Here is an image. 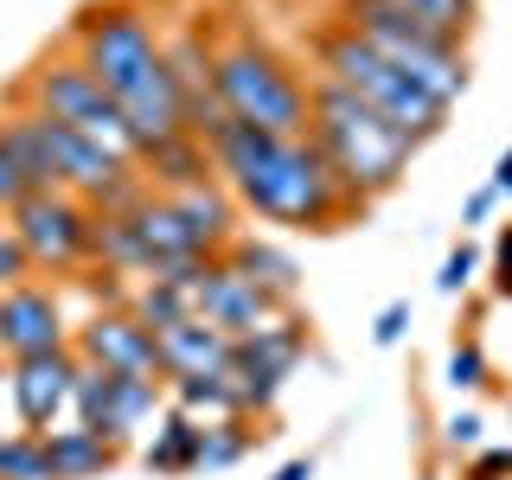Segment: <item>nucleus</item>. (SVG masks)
Instances as JSON below:
<instances>
[{
	"label": "nucleus",
	"instance_id": "f257e3e1",
	"mask_svg": "<svg viewBox=\"0 0 512 480\" xmlns=\"http://www.w3.org/2000/svg\"><path fill=\"white\" fill-rule=\"evenodd\" d=\"M212 167L250 218L282 224V231H340L365 212V199L327 167V154L308 135H269V128L231 122L212 141Z\"/></svg>",
	"mask_w": 512,
	"mask_h": 480
},
{
	"label": "nucleus",
	"instance_id": "f03ea898",
	"mask_svg": "<svg viewBox=\"0 0 512 480\" xmlns=\"http://www.w3.org/2000/svg\"><path fill=\"white\" fill-rule=\"evenodd\" d=\"M71 45L77 58L96 71V84L116 96V109L128 116L141 148L180 135V90H173L167 52H160V26L148 13V0H90L71 20Z\"/></svg>",
	"mask_w": 512,
	"mask_h": 480
},
{
	"label": "nucleus",
	"instance_id": "7ed1b4c3",
	"mask_svg": "<svg viewBox=\"0 0 512 480\" xmlns=\"http://www.w3.org/2000/svg\"><path fill=\"white\" fill-rule=\"evenodd\" d=\"M308 141L327 154V167L340 173L365 205L404 186L410 160L423 148V141H410L397 122H384L372 103H359L352 90L327 84V77H308Z\"/></svg>",
	"mask_w": 512,
	"mask_h": 480
},
{
	"label": "nucleus",
	"instance_id": "20e7f679",
	"mask_svg": "<svg viewBox=\"0 0 512 480\" xmlns=\"http://www.w3.org/2000/svg\"><path fill=\"white\" fill-rule=\"evenodd\" d=\"M212 90L231 122L269 128V135H308V77L263 32L231 26L212 45Z\"/></svg>",
	"mask_w": 512,
	"mask_h": 480
},
{
	"label": "nucleus",
	"instance_id": "39448f33",
	"mask_svg": "<svg viewBox=\"0 0 512 480\" xmlns=\"http://www.w3.org/2000/svg\"><path fill=\"white\" fill-rule=\"evenodd\" d=\"M333 26H346L378 58H391L429 103L455 109L468 96V52H461V39H442V32H429L423 20L384 7V0H333Z\"/></svg>",
	"mask_w": 512,
	"mask_h": 480
},
{
	"label": "nucleus",
	"instance_id": "423d86ee",
	"mask_svg": "<svg viewBox=\"0 0 512 480\" xmlns=\"http://www.w3.org/2000/svg\"><path fill=\"white\" fill-rule=\"evenodd\" d=\"M308 52H314V77H327V84H340L352 90L359 103H372L384 122H397L410 141H436L442 128H448V109L442 103H429L423 90L410 84L404 71H397L391 58H378L365 39H352L346 26H314L308 32Z\"/></svg>",
	"mask_w": 512,
	"mask_h": 480
},
{
	"label": "nucleus",
	"instance_id": "0eeeda50",
	"mask_svg": "<svg viewBox=\"0 0 512 480\" xmlns=\"http://www.w3.org/2000/svg\"><path fill=\"white\" fill-rule=\"evenodd\" d=\"M13 96H20L26 109H39L45 122H64V128H77V135H90L103 154L128 160V167L141 160V141H135V128H128V116L116 109V96L96 84V71L71 52V45L32 58V71L20 77Z\"/></svg>",
	"mask_w": 512,
	"mask_h": 480
},
{
	"label": "nucleus",
	"instance_id": "6e6552de",
	"mask_svg": "<svg viewBox=\"0 0 512 480\" xmlns=\"http://www.w3.org/2000/svg\"><path fill=\"white\" fill-rule=\"evenodd\" d=\"M7 224L20 231V244L32 256V276L58 282V276H77L90 263V205L71 199V192H26L7 212Z\"/></svg>",
	"mask_w": 512,
	"mask_h": 480
},
{
	"label": "nucleus",
	"instance_id": "1a4fd4ad",
	"mask_svg": "<svg viewBox=\"0 0 512 480\" xmlns=\"http://www.w3.org/2000/svg\"><path fill=\"white\" fill-rule=\"evenodd\" d=\"M308 359V320H301L295 308L276 314L269 327L244 333V340H231V384L237 397H244V416H269L282 397L288 372Z\"/></svg>",
	"mask_w": 512,
	"mask_h": 480
},
{
	"label": "nucleus",
	"instance_id": "9d476101",
	"mask_svg": "<svg viewBox=\"0 0 512 480\" xmlns=\"http://www.w3.org/2000/svg\"><path fill=\"white\" fill-rule=\"evenodd\" d=\"M212 20L205 13H186L180 32L173 39H160V52H167V71H173V90H180V122L186 135H199L205 148L231 128V116H224L218 90H212Z\"/></svg>",
	"mask_w": 512,
	"mask_h": 480
},
{
	"label": "nucleus",
	"instance_id": "9b49d317",
	"mask_svg": "<svg viewBox=\"0 0 512 480\" xmlns=\"http://www.w3.org/2000/svg\"><path fill=\"white\" fill-rule=\"evenodd\" d=\"M77 320L64 314L58 282L32 276L20 288H0V359H39V352H64Z\"/></svg>",
	"mask_w": 512,
	"mask_h": 480
},
{
	"label": "nucleus",
	"instance_id": "f8f14e48",
	"mask_svg": "<svg viewBox=\"0 0 512 480\" xmlns=\"http://www.w3.org/2000/svg\"><path fill=\"white\" fill-rule=\"evenodd\" d=\"M192 314L205 320V327H218V333H231V340H244V333L256 327H269L276 314H288L276 295H263L244 269L231 263V256H212L205 263V276L192 282Z\"/></svg>",
	"mask_w": 512,
	"mask_h": 480
},
{
	"label": "nucleus",
	"instance_id": "ddd939ff",
	"mask_svg": "<svg viewBox=\"0 0 512 480\" xmlns=\"http://www.w3.org/2000/svg\"><path fill=\"white\" fill-rule=\"evenodd\" d=\"M71 378H77V352H39V359H13L7 365V397L13 416L32 436H52V429L71 416Z\"/></svg>",
	"mask_w": 512,
	"mask_h": 480
},
{
	"label": "nucleus",
	"instance_id": "4468645a",
	"mask_svg": "<svg viewBox=\"0 0 512 480\" xmlns=\"http://www.w3.org/2000/svg\"><path fill=\"white\" fill-rule=\"evenodd\" d=\"M71 352L84 365H103V372H141V378H160V346L154 333L141 327L128 308H109V314H84L71 327ZM167 384V378H160Z\"/></svg>",
	"mask_w": 512,
	"mask_h": 480
},
{
	"label": "nucleus",
	"instance_id": "2eb2a0df",
	"mask_svg": "<svg viewBox=\"0 0 512 480\" xmlns=\"http://www.w3.org/2000/svg\"><path fill=\"white\" fill-rule=\"evenodd\" d=\"M154 346H160V378H218V372H231V333H218V327H205L199 314L180 320V327H167V333H154Z\"/></svg>",
	"mask_w": 512,
	"mask_h": 480
},
{
	"label": "nucleus",
	"instance_id": "dca6fc26",
	"mask_svg": "<svg viewBox=\"0 0 512 480\" xmlns=\"http://www.w3.org/2000/svg\"><path fill=\"white\" fill-rule=\"evenodd\" d=\"M128 224H135V237L148 244L154 256V269H173V263H205V250H199V237H192V224L180 218V205L167 199V192H148V199L128 212ZM148 269V276H154ZM141 276V282H148Z\"/></svg>",
	"mask_w": 512,
	"mask_h": 480
},
{
	"label": "nucleus",
	"instance_id": "f3484780",
	"mask_svg": "<svg viewBox=\"0 0 512 480\" xmlns=\"http://www.w3.org/2000/svg\"><path fill=\"white\" fill-rule=\"evenodd\" d=\"M160 410H167V384H160V378L109 372V404H103V423H96V436H109L116 448H128L148 423H160Z\"/></svg>",
	"mask_w": 512,
	"mask_h": 480
},
{
	"label": "nucleus",
	"instance_id": "a211bd4d",
	"mask_svg": "<svg viewBox=\"0 0 512 480\" xmlns=\"http://www.w3.org/2000/svg\"><path fill=\"white\" fill-rule=\"evenodd\" d=\"M173 205H180V218L192 224V237H199L205 256H224L237 244V218H244V205L231 199V186L224 180H205V186H186V192H167Z\"/></svg>",
	"mask_w": 512,
	"mask_h": 480
},
{
	"label": "nucleus",
	"instance_id": "6ab92c4d",
	"mask_svg": "<svg viewBox=\"0 0 512 480\" xmlns=\"http://www.w3.org/2000/svg\"><path fill=\"white\" fill-rule=\"evenodd\" d=\"M141 173H148V186L154 192H186V186H205V180H218V167H212V148H205L199 135H167V141H154V148H141L135 160Z\"/></svg>",
	"mask_w": 512,
	"mask_h": 480
},
{
	"label": "nucleus",
	"instance_id": "aec40b11",
	"mask_svg": "<svg viewBox=\"0 0 512 480\" xmlns=\"http://www.w3.org/2000/svg\"><path fill=\"white\" fill-rule=\"evenodd\" d=\"M45 461H52V480H103L122 461V448L84 423H58L45 436Z\"/></svg>",
	"mask_w": 512,
	"mask_h": 480
},
{
	"label": "nucleus",
	"instance_id": "412c9836",
	"mask_svg": "<svg viewBox=\"0 0 512 480\" xmlns=\"http://www.w3.org/2000/svg\"><path fill=\"white\" fill-rule=\"evenodd\" d=\"M224 256H231V263L244 269L256 288H263V295H276L282 308H295V295H301V263L276 244V237H250V231H237V244L224 250Z\"/></svg>",
	"mask_w": 512,
	"mask_h": 480
},
{
	"label": "nucleus",
	"instance_id": "4be33fe9",
	"mask_svg": "<svg viewBox=\"0 0 512 480\" xmlns=\"http://www.w3.org/2000/svg\"><path fill=\"white\" fill-rule=\"evenodd\" d=\"M199 436H205V423H199V416H186V410H160L154 442H141V468L160 474V480L199 474Z\"/></svg>",
	"mask_w": 512,
	"mask_h": 480
},
{
	"label": "nucleus",
	"instance_id": "5701e85b",
	"mask_svg": "<svg viewBox=\"0 0 512 480\" xmlns=\"http://www.w3.org/2000/svg\"><path fill=\"white\" fill-rule=\"evenodd\" d=\"M90 263L96 269H116V276H148L154 256H148V244L135 237V224H128V218H96L90 212Z\"/></svg>",
	"mask_w": 512,
	"mask_h": 480
},
{
	"label": "nucleus",
	"instance_id": "b1692460",
	"mask_svg": "<svg viewBox=\"0 0 512 480\" xmlns=\"http://www.w3.org/2000/svg\"><path fill=\"white\" fill-rule=\"evenodd\" d=\"M167 404H173V410H186V416H199V423H218V416H244V397H237L231 372H218V378H173V384H167Z\"/></svg>",
	"mask_w": 512,
	"mask_h": 480
},
{
	"label": "nucleus",
	"instance_id": "393cba45",
	"mask_svg": "<svg viewBox=\"0 0 512 480\" xmlns=\"http://www.w3.org/2000/svg\"><path fill=\"white\" fill-rule=\"evenodd\" d=\"M256 442H263L256 416H218V423H205V436H199V468H237Z\"/></svg>",
	"mask_w": 512,
	"mask_h": 480
},
{
	"label": "nucleus",
	"instance_id": "a878e982",
	"mask_svg": "<svg viewBox=\"0 0 512 480\" xmlns=\"http://www.w3.org/2000/svg\"><path fill=\"white\" fill-rule=\"evenodd\" d=\"M128 314L148 333H167V327H180V320H192V301H186V288H173V282H135L128 288Z\"/></svg>",
	"mask_w": 512,
	"mask_h": 480
},
{
	"label": "nucleus",
	"instance_id": "bb28decb",
	"mask_svg": "<svg viewBox=\"0 0 512 480\" xmlns=\"http://www.w3.org/2000/svg\"><path fill=\"white\" fill-rule=\"evenodd\" d=\"M384 7H397V13H410V20H423L429 32H442V39L468 45V26H474L480 0H384Z\"/></svg>",
	"mask_w": 512,
	"mask_h": 480
},
{
	"label": "nucleus",
	"instance_id": "cd10ccee",
	"mask_svg": "<svg viewBox=\"0 0 512 480\" xmlns=\"http://www.w3.org/2000/svg\"><path fill=\"white\" fill-rule=\"evenodd\" d=\"M0 480H52L45 436H32V429H0Z\"/></svg>",
	"mask_w": 512,
	"mask_h": 480
},
{
	"label": "nucleus",
	"instance_id": "c85d7f7f",
	"mask_svg": "<svg viewBox=\"0 0 512 480\" xmlns=\"http://www.w3.org/2000/svg\"><path fill=\"white\" fill-rule=\"evenodd\" d=\"M442 384L455 397H474V391H487L493 372H487V346L474 340V333H461L455 346H448V359H442Z\"/></svg>",
	"mask_w": 512,
	"mask_h": 480
},
{
	"label": "nucleus",
	"instance_id": "c756f323",
	"mask_svg": "<svg viewBox=\"0 0 512 480\" xmlns=\"http://www.w3.org/2000/svg\"><path fill=\"white\" fill-rule=\"evenodd\" d=\"M474 276H480V244H468V237H461V244L442 256L436 288H442V295H461V288H474Z\"/></svg>",
	"mask_w": 512,
	"mask_h": 480
},
{
	"label": "nucleus",
	"instance_id": "7c9ffc66",
	"mask_svg": "<svg viewBox=\"0 0 512 480\" xmlns=\"http://www.w3.org/2000/svg\"><path fill=\"white\" fill-rule=\"evenodd\" d=\"M20 282H32V256L20 244V231L7 224V212H0V288H20Z\"/></svg>",
	"mask_w": 512,
	"mask_h": 480
},
{
	"label": "nucleus",
	"instance_id": "2f4dec72",
	"mask_svg": "<svg viewBox=\"0 0 512 480\" xmlns=\"http://www.w3.org/2000/svg\"><path fill=\"white\" fill-rule=\"evenodd\" d=\"M442 442L455 448V455L487 448V423H480V410H448V416H442Z\"/></svg>",
	"mask_w": 512,
	"mask_h": 480
},
{
	"label": "nucleus",
	"instance_id": "473e14b6",
	"mask_svg": "<svg viewBox=\"0 0 512 480\" xmlns=\"http://www.w3.org/2000/svg\"><path fill=\"white\" fill-rule=\"evenodd\" d=\"M404 333H410V301H384L372 320V346H397Z\"/></svg>",
	"mask_w": 512,
	"mask_h": 480
},
{
	"label": "nucleus",
	"instance_id": "72a5a7b5",
	"mask_svg": "<svg viewBox=\"0 0 512 480\" xmlns=\"http://www.w3.org/2000/svg\"><path fill=\"white\" fill-rule=\"evenodd\" d=\"M461 480H512V442L506 448H474V461H468Z\"/></svg>",
	"mask_w": 512,
	"mask_h": 480
},
{
	"label": "nucleus",
	"instance_id": "f704fd0d",
	"mask_svg": "<svg viewBox=\"0 0 512 480\" xmlns=\"http://www.w3.org/2000/svg\"><path fill=\"white\" fill-rule=\"evenodd\" d=\"M26 199V180H20V160L7 148V128H0V212H13V205Z\"/></svg>",
	"mask_w": 512,
	"mask_h": 480
},
{
	"label": "nucleus",
	"instance_id": "c9c22d12",
	"mask_svg": "<svg viewBox=\"0 0 512 480\" xmlns=\"http://www.w3.org/2000/svg\"><path fill=\"white\" fill-rule=\"evenodd\" d=\"M493 295L512 301V224H500V237H493Z\"/></svg>",
	"mask_w": 512,
	"mask_h": 480
},
{
	"label": "nucleus",
	"instance_id": "e433bc0d",
	"mask_svg": "<svg viewBox=\"0 0 512 480\" xmlns=\"http://www.w3.org/2000/svg\"><path fill=\"white\" fill-rule=\"evenodd\" d=\"M493 205H500V192H493V186L468 192V205H461V231H474V224H487V218H493Z\"/></svg>",
	"mask_w": 512,
	"mask_h": 480
},
{
	"label": "nucleus",
	"instance_id": "4c0bfd02",
	"mask_svg": "<svg viewBox=\"0 0 512 480\" xmlns=\"http://www.w3.org/2000/svg\"><path fill=\"white\" fill-rule=\"evenodd\" d=\"M493 192H500V199H512V148L500 154V160H493V180H487Z\"/></svg>",
	"mask_w": 512,
	"mask_h": 480
},
{
	"label": "nucleus",
	"instance_id": "58836bf2",
	"mask_svg": "<svg viewBox=\"0 0 512 480\" xmlns=\"http://www.w3.org/2000/svg\"><path fill=\"white\" fill-rule=\"evenodd\" d=\"M276 480H314V455H295V461H282Z\"/></svg>",
	"mask_w": 512,
	"mask_h": 480
}]
</instances>
